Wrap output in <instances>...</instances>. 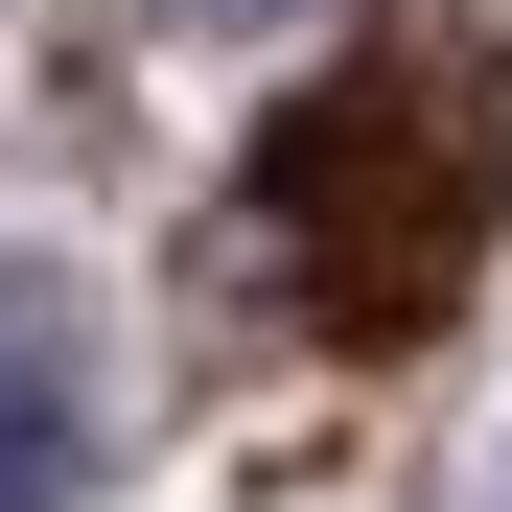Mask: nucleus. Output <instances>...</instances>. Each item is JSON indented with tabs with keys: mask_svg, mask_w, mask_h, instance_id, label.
<instances>
[{
	"mask_svg": "<svg viewBox=\"0 0 512 512\" xmlns=\"http://www.w3.org/2000/svg\"><path fill=\"white\" fill-rule=\"evenodd\" d=\"M70 466H94V350H70L47 256H0V512H47Z\"/></svg>",
	"mask_w": 512,
	"mask_h": 512,
	"instance_id": "f257e3e1",
	"label": "nucleus"
},
{
	"mask_svg": "<svg viewBox=\"0 0 512 512\" xmlns=\"http://www.w3.org/2000/svg\"><path fill=\"white\" fill-rule=\"evenodd\" d=\"M163 24H280V0H163Z\"/></svg>",
	"mask_w": 512,
	"mask_h": 512,
	"instance_id": "f03ea898",
	"label": "nucleus"
}]
</instances>
